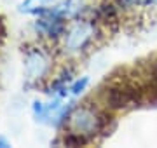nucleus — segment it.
<instances>
[{"label": "nucleus", "instance_id": "nucleus-1", "mask_svg": "<svg viewBox=\"0 0 157 148\" xmlns=\"http://www.w3.org/2000/svg\"><path fill=\"white\" fill-rule=\"evenodd\" d=\"M105 125V115L93 105H82L75 108L68 117L70 134L77 138V141L96 136Z\"/></svg>", "mask_w": 157, "mask_h": 148}, {"label": "nucleus", "instance_id": "nucleus-2", "mask_svg": "<svg viewBox=\"0 0 157 148\" xmlns=\"http://www.w3.org/2000/svg\"><path fill=\"white\" fill-rule=\"evenodd\" d=\"M94 24L89 21H78L72 24L65 33V47L70 52H80L89 46L96 37Z\"/></svg>", "mask_w": 157, "mask_h": 148}, {"label": "nucleus", "instance_id": "nucleus-3", "mask_svg": "<svg viewBox=\"0 0 157 148\" xmlns=\"http://www.w3.org/2000/svg\"><path fill=\"white\" fill-rule=\"evenodd\" d=\"M45 68H47V61H45V57L42 54H39V52L28 54V57H26V73H28L30 79L42 77Z\"/></svg>", "mask_w": 157, "mask_h": 148}, {"label": "nucleus", "instance_id": "nucleus-4", "mask_svg": "<svg viewBox=\"0 0 157 148\" xmlns=\"http://www.w3.org/2000/svg\"><path fill=\"white\" fill-rule=\"evenodd\" d=\"M52 0H26L21 4V11L23 12H35L37 7H44V4H49Z\"/></svg>", "mask_w": 157, "mask_h": 148}, {"label": "nucleus", "instance_id": "nucleus-5", "mask_svg": "<svg viewBox=\"0 0 157 148\" xmlns=\"http://www.w3.org/2000/svg\"><path fill=\"white\" fill-rule=\"evenodd\" d=\"M86 84H87V79H82V82L78 80V82H75V84H73V86L70 87V91L77 94V92H80V91H82V89L86 87Z\"/></svg>", "mask_w": 157, "mask_h": 148}, {"label": "nucleus", "instance_id": "nucleus-6", "mask_svg": "<svg viewBox=\"0 0 157 148\" xmlns=\"http://www.w3.org/2000/svg\"><path fill=\"white\" fill-rule=\"evenodd\" d=\"M0 146H9V145L6 143V139H0Z\"/></svg>", "mask_w": 157, "mask_h": 148}]
</instances>
